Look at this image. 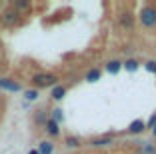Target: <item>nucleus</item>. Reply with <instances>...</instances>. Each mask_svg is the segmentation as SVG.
<instances>
[{"label":"nucleus","mask_w":156,"mask_h":154,"mask_svg":"<svg viewBox=\"0 0 156 154\" xmlns=\"http://www.w3.org/2000/svg\"><path fill=\"white\" fill-rule=\"evenodd\" d=\"M138 20H140V24L146 28H154L156 26V6L154 4H146L140 8V12H138Z\"/></svg>","instance_id":"nucleus-1"},{"label":"nucleus","mask_w":156,"mask_h":154,"mask_svg":"<svg viewBox=\"0 0 156 154\" xmlns=\"http://www.w3.org/2000/svg\"><path fill=\"white\" fill-rule=\"evenodd\" d=\"M58 78L54 74H46V72H40V74H34L32 76V84L36 88H46V86H56Z\"/></svg>","instance_id":"nucleus-2"},{"label":"nucleus","mask_w":156,"mask_h":154,"mask_svg":"<svg viewBox=\"0 0 156 154\" xmlns=\"http://www.w3.org/2000/svg\"><path fill=\"white\" fill-rule=\"evenodd\" d=\"M20 20V14H18V10H14V8H10V10H6L4 12V16H2V22L4 24H16Z\"/></svg>","instance_id":"nucleus-3"},{"label":"nucleus","mask_w":156,"mask_h":154,"mask_svg":"<svg viewBox=\"0 0 156 154\" xmlns=\"http://www.w3.org/2000/svg\"><path fill=\"white\" fill-rule=\"evenodd\" d=\"M0 88H4V90H8V92H18L20 84L14 82V80H10V78H0Z\"/></svg>","instance_id":"nucleus-4"},{"label":"nucleus","mask_w":156,"mask_h":154,"mask_svg":"<svg viewBox=\"0 0 156 154\" xmlns=\"http://www.w3.org/2000/svg\"><path fill=\"white\" fill-rule=\"evenodd\" d=\"M144 128H146V122H144L142 118H136V120H132V122H130L128 132H130V134H140Z\"/></svg>","instance_id":"nucleus-5"},{"label":"nucleus","mask_w":156,"mask_h":154,"mask_svg":"<svg viewBox=\"0 0 156 154\" xmlns=\"http://www.w3.org/2000/svg\"><path fill=\"white\" fill-rule=\"evenodd\" d=\"M108 144H112V136H102V138H92L90 140V146H94V148H102V146Z\"/></svg>","instance_id":"nucleus-6"},{"label":"nucleus","mask_w":156,"mask_h":154,"mask_svg":"<svg viewBox=\"0 0 156 154\" xmlns=\"http://www.w3.org/2000/svg\"><path fill=\"white\" fill-rule=\"evenodd\" d=\"M52 150H54V144L50 140H42L38 144V154H52Z\"/></svg>","instance_id":"nucleus-7"},{"label":"nucleus","mask_w":156,"mask_h":154,"mask_svg":"<svg viewBox=\"0 0 156 154\" xmlns=\"http://www.w3.org/2000/svg\"><path fill=\"white\" fill-rule=\"evenodd\" d=\"M120 24H122V28H132V24H134L132 14L130 12H122L120 14Z\"/></svg>","instance_id":"nucleus-8"},{"label":"nucleus","mask_w":156,"mask_h":154,"mask_svg":"<svg viewBox=\"0 0 156 154\" xmlns=\"http://www.w3.org/2000/svg\"><path fill=\"white\" fill-rule=\"evenodd\" d=\"M48 114H46V110H36V112H34V122L36 124H44L46 126V122H48Z\"/></svg>","instance_id":"nucleus-9"},{"label":"nucleus","mask_w":156,"mask_h":154,"mask_svg":"<svg viewBox=\"0 0 156 154\" xmlns=\"http://www.w3.org/2000/svg\"><path fill=\"white\" fill-rule=\"evenodd\" d=\"M60 124H56L54 120H50V118H48V122H46V132H48V134L50 136H58L60 134Z\"/></svg>","instance_id":"nucleus-10"},{"label":"nucleus","mask_w":156,"mask_h":154,"mask_svg":"<svg viewBox=\"0 0 156 154\" xmlns=\"http://www.w3.org/2000/svg\"><path fill=\"white\" fill-rule=\"evenodd\" d=\"M120 68H122V62H118V60H110V62L106 64V70H108L110 74L120 72Z\"/></svg>","instance_id":"nucleus-11"},{"label":"nucleus","mask_w":156,"mask_h":154,"mask_svg":"<svg viewBox=\"0 0 156 154\" xmlns=\"http://www.w3.org/2000/svg\"><path fill=\"white\" fill-rule=\"evenodd\" d=\"M50 120H54L56 124H60L62 120H64V112H62V108H54L50 112Z\"/></svg>","instance_id":"nucleus-12"},{"label":"nucleus","mask_w":156,"mask_h":154,"mask_svg":"<svg viewBox=\"0 0 156 154\" xmlns=\"http://www.w3.org/2000/svg\"><path fill=\"white\" fill-rule=\"evenodd\" d=\"M96 80H100V70H98V68L88 70L86 72V82H96Z\"/></svg>","instance_id":"nucleus-13"},{"label":"nucleus","mask_w":156,"mask_h":154,"mask_svg":"<svg viewBox=\"0 0 156 154\" xmlns=\"http://www.w3.org/2000/svg\"><path fill=\"white\" fill-rule=\"evenodd\" d=\"M64 94H66L64 86H54V88H52V98H54V100H62Z\"/></svg>","instance_id":"nucleus-14"},{"label":"nucleus","mask_w":156,"mask_h":154,"mask_svg":"<svg viewBox=\"0 0 156 154\" xmlns=\"http://www.w3.org/2000/svg\"><path fill=\"white\" fill-rule=\"evenodd\" d=\"M122 68H126L128 72H136V70H138V62L134 58H128L126 62H122Z\"/></svg>","instance_id":"nucleus-15"},{"label":"nucleus","mask_w":156,"mask_h":154,"mask_svg":"<svg viewBox=\"0 0 156 154\" xmlns=\"http://www.w3.org/2000/svg\"><path fill=\"white\" fill-rule=\"evenodd\" d=\"M64 144L68 146V148H78V146H80V140H78L76 136H66Z\"/></svg>","instance_id":"nucleus-16"},{"label":"nucleus","mask_w":156,"mask_h":154,"mask_svg":"<svg viewBox=\"0 0 156 154\" xmlns=\"http://www.w3.org/2000/svg\"><path fill=\"white\" fill-rule=\"evenodd\" d=\"M24 98L30 100V102H32V100H36V98H38V90H36V88H32V90H26V92H24Z\"/></svg>","instance_id":"nucleus-17"},{"label":"nucleus","mask_w":156,"mask_h":154,"mask_svg":"<svg viewBox=\"0 0 156 154\" xmlns=\"http://www.w3.org/2000/svg\"><path fill=\"white\" fill-rule=\"evenodd\" d=\"M30 2L28 0H18V2H14V10H22V8H28Z\"/></svg>","instance_id":"nucleus-18"},{"label":"nucleus","mask_w":156,"mask_h":154,"mask_svg":"<svg viewBox=\"0 0 156 154\" xmlns=\"http://www.w3.org/2000/svg\"><path fill=\"white\" fill-rule=\"evenodd\" d=\"M146 70L152 74H156V60H148L146 62Z\"/></svg>","instance_id":"nucleus-19"},{"label":"nucleus","mask_w":156,"mask_h":154,"mask_svg":"<svg viewBox=\"0 0 156 154\" xmlns=\"http://www.w3.org/2000/svg\"><path fill=\"white\" fill-rule=\"evenodd\" d=\"M146 126H150V128H154V126H156V114L150 118V120H148V124H146Z\"/></svg>","instance_id":"nucleus-20"},{"label":"nucleus","mask_w":156,"mask_h":154,"mask_svg":"<svg viewBox=\"0 0 156 154\" xmlns=\"http://www.w3.org/2000/svg\"><path fill=\"white\" fill-rule=\"evenodd\" d=\"M28 154H38V150H28Z\"/></svg>","instance_id":"nucleus-21"},{"label":"nucleus","mask_w":156,"mask_h":154,"mask_svg":"<svg viewBox=\"0 0 156 154\" xmlns=\"http://www.w3.org/2000/svg\"><path fill=\"white\" fill-rule=\"evenodd\" d=\"M152 132H154V136H156V126H154V128H152Z\"/></svg>","instance_id":"nucleus-22"}]
</instances>
